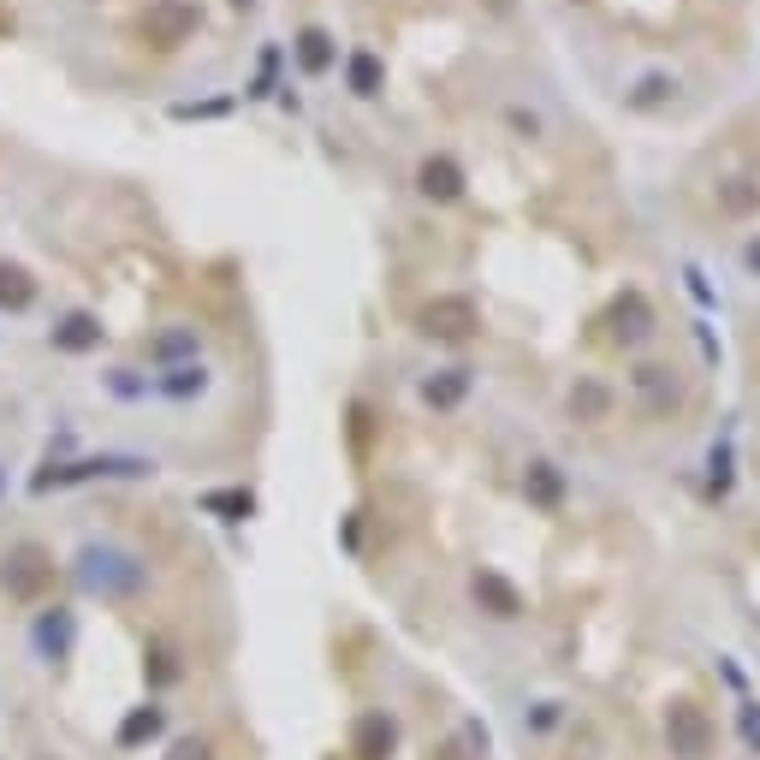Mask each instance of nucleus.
I'll return each mask as SVG.
<instances>
[{"instance_id": "obj_1", "label": "nucleus", "mask_w": 760, "mask_h": 760, "mask_svg": "<svg viewBox=\"0 0 760 760\" xmlns=\"http://www.w3.org/2000/svg\"><path fill=\"white\" fill-rule=\"evenodd\" d=\"M713 713L707 707H695V701H671L666 707V742H671V755L678 760H707L713 755Z\"/></svg>"}, {"instance_id": "obj_2", "label": "nucleus", "mask_w": 760, "mask_h": 760, "mask_svg": "<svg viewBox=\"0 0 760 760\" xmlns=\"http://www.w3.org/2000/svg\"><path fill=\"white\" fill-rule=\"evenodd\" d=\"M0 582H7L12 601H42L54 589V559L42 547H12L7 565H0Z\"/></svg>"}, {"instance_id": "obj_3", "label": "nucleus", "mask_w": 760, "mask_h": 760, "mask_svg": "<svg viewBox=\"0 0 760 760\" xmlns=\"http://www.w3.org/2000/svg\"><path fill=\"white\" fill-rule=\"evenodd\" d=\"M416 327L428 333V339H451V345H458V339H470V333L481 327V315H476L470 298H434L428 310L416 315Z\"/></svg>"}, {"instance_id": "obj_4", "label": "nucleus", "mask_w": 760, "mask_h": 760, "mask_svg": "<svg viewBox=\"0 0 760 760\" xmlns=\"http://www.w3.org/2000/svg\"><path fill=\"white\" fill-rule=\"evenodd\" d=\"M392 742H399V725H392L387 713H362V719H357V737H350V749H357V760H387Z\"/></svg>"}, {"instance_id": "obj_5", "label": "nucleus", "mask_w": 760, "mask_h": 760, "mask_svg": "<svg viewBox=\"0 0 760 760\" xmlns=\"http://www.w3.org/2000/svg\"><path fill=\"white\" fill-rule=\"evenodd\" d=\"M476 601L493 612V618H517L523 612V594L511 589L505 577H493V570H476Z\"/></svg>"}, {"instance_id": "obj_6", "label": "nucleus", "mask_w": 760, "mask_h": 760, "mask_svg": "<svg viewBox=\"0 0 760 760\" xmlns=\"http://www.w3.org/2000/svg\"><path fill=\"white\" fill-rule=\"evenodd\" d=\"M636 392L648 399V411H671V404L683 399L678 375H671V369H653V362H648V369H636Z\"/></svg>"}, {"instance_id": "obj_7", "label": "nucleus", "mask_w": 760, "mask_h": 760, "mask_svg": "<svg viewBox=\"0 0 760 760\" xmlns=\"http://www.w3.org/2000/svg\"><path fill=\"white\" fill-rule=\"evenodd\" d=\"M641 333H648V303L630 291V298L612 303V339H641Z\"/></svg>"}, {"instance_id": "obj_8", "label": "nucleus", "mask_w": 760, "mask_h": 760, "mask_svg": "<svg viewBox=\"0 0 760 760\" xmlns=\"http://www.w3.org/2000/svg\"><path fill=\"white\" fill-rule=\"evenodd\" d=\"M422 190H428V197H440V202H451L463 190V172L451 167V160H422Z\"/></svg>"}, {"instance_id": "obj_9", "label": "nucleus", "mask_w": 760, "mask_h": 760, "mask_svg": "<svg viewBox=\"0 0 760 760\" xmlns=\"http://www.w3.org/2000/svg\"><path fill=\"white\" fill-rule=\"evenodd\" d=\"M570 411H577V422H601V416L612 411L606 387H594V380H582V387L570 392Z\"/></svg>"}, {"instance_id": "obj_10", "label": "nucleus", "mask_w": 760, "mask_h": 760, "mask_svg": "<svg viewBox=\"0 0 760 760\" xmlns=\"http://www.w3.org/2000/svg\"><path fill=\"white\" fill-rule=\"evenodd\" d=\"M559 470L552 463H529V500H540V505H559Z\"/></svg>"}, {"instance_id": "obj_11", "label": "nucleus", "mask_w": 760, "mask_h": 760, "mask_svg": "<svg viewBox=\"0 0 760 760\" xmlns=\"http://www.w3.org/2000/svg\"><path fill=\"white\" fill-rule=\"evenodd\" d=\"M0 303H12V310L31 303V280H24V268H0Z\"/></svg>"}, {"instance_id": "obj_12", "label": "nucleus", "mask_w": 760, "mask_h": 760, "mask_svg": "<svg viewBox=\"0 0 760 760\" xmlns=\"http://www.w3.org/2000/svg\"><path fill=\"white\" fill-rule=\"evenodd\" d=\"M155 730H160V707H143L120 725V742H143V737H155Z\"/></svg>"}, {"instance_id": "obj_13", "label": "nucleus", "mask_w": 760, "mask_h": 760, "mask_svg": "<svg viewBox=\"0 0 760 760\" xmlns=\"http://www.w3.org/2000/svg\"><path fill=\"white\" fill-rule=\"evenodd\" d=\"M96 339H101V333H96L90 315H78V321H66V327H60V345L66 350H83V345H96Z\"/></svg>"}, {"instance_id": "obj_14", "label": "nucleus", "mask_w": 760, "mask_h": 760, "mask_svg": "<svg viewBox=\"0 0 760 760\" xmlns=\"http://www.w3.org/2000/svg\"><path fill=\"white\" fill-rule=\"evenodd\" d=\"M303 66H310V71H321V66H327V36H321V31H310V36H303Z\"/></svg>"}, {"instance_id": "obj_15", "label": "nucleus", "mask_w": 760, "mask_h": 760, "mask_svg": "<svg viewBox=\"0 0 760 760\" xmlns=\"http://www.w3.org/2000/svg\"><path fill=\"white\" fill-rule=\"evenodd\" d=\"M458 392H463V375H451V380H440V387H428V399L434 404H451Z\"/></svg>"}, {"instance_id": "obj_16", "label": "nucleus", "mask_w": 760, "mask_h": 760, "mask_svg": "<svg viewBox=\"0 0 760 760\" xmlns=\"http://www.w3.org/2000/svg\"><path fill=\"white\" fill-rule=\"evenodd\" d=\"M172 760H209V742H197V737H185L179 749H172Z\"/></svg>"}, {"instance_id": "obj_17", "label": "nucleus", "mask_w": 760, "mask_h": 760, "mask_svg": "<svg viewBox=\"0 0 760 760\" xmlns=\"http://www.w3.org/2000/svg\"><path fill=\"white\" fill-rule=\"evenodd\" d=\"M357 90H375V60H357Z\"/></svg>"}, {"instance_id": "obj_18", "label": "nucleus", "mask_w": 760, "mask_h": 760, "mask_svg": "<svg viewBox=\"0 0 760 760\" xmlns=\"http://www.w3.org/2000/svg\"><path fill=\"white\" fill-rule=\"evenodd\" d=\"M440 760H470V755H463L458 742H446V749H440Z\"/></svg>"}]
</instances>
